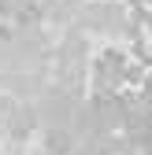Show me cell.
<instances>
[{
	"label": "cell",
	"instance_id": "6da1fadb",
	"mask_svg": "<svg viewBox=\"0 0 152 155\" xmlns=\"http://www.w3.org/2000/svg\"><path fill=\"white\" fill-rule=\"evenodd\" d=\"M85 81L97 89L100 96H115L123 85L141 81V63H134L123 48H100L89 55V74Z\"/></svg>",
	"mask_w": 152,
	"mask_h": 155
},
{
	"label": "cell",
	"instance_id": "7a4b0ae2",
	"mask_svg": "<svg viewBox=\"0 0 152 155\" xmlns=\"http://www.w3.org/2000/svg\"><path fill=\"white\" fill-rule=\"evenodd\" d=\"M30 107H33L37 126H45V129H52V126H71L74 111H78V92H67L60 85H52V89H41V92H37V104H30Z\"/></svg>",
	"mask_w": 152,
	"mask_h": 155
},
{
	"label": "cell",
	"instance_id": "3957f363",
	"mask_svg": "<svg viewBox=\"0 0 152 155\" xmlns=\"http://www.w3.org/2000/svg\"><path fill=\"white\" fill-rule=\"evenodd\" d=\"M37 133V118H33V107L19 96H0V137H8L15 148H22L30 137Z\"/></svg>",
	"mask_w": 152,
	"mask_h": 155
},
{
	"label": "cell",
	"instance_id": "277c9868",
	"mask_svg": "<svg viewBox=\"0 0 152 155\" xmlns=\"http://www.w3.org/2000/svg\"><path fill=\"white\" fill-rule=\"evenodd\" d=\"M74 148H78V140L67 126H52L41 133V155H71Z\"/></svg>",
	"mask_w": 152,
	"mask_h": 155
},
{
	"label": "cell",
	"instance_id": "5b68a950",
	"mask_svg": "<svg viewBox=\"0 0 152 155\" xmlns=\"http://www.w3.org/2000/svg\"><path fill=\"white\" fill-rule=\"evenodd\" d=\"M22 4H26V0H0V18H11V22H15V15L22 11Z\"/></svg>",
	"mask_w": 152,
	"mask_h": 155
}]
</instances>
